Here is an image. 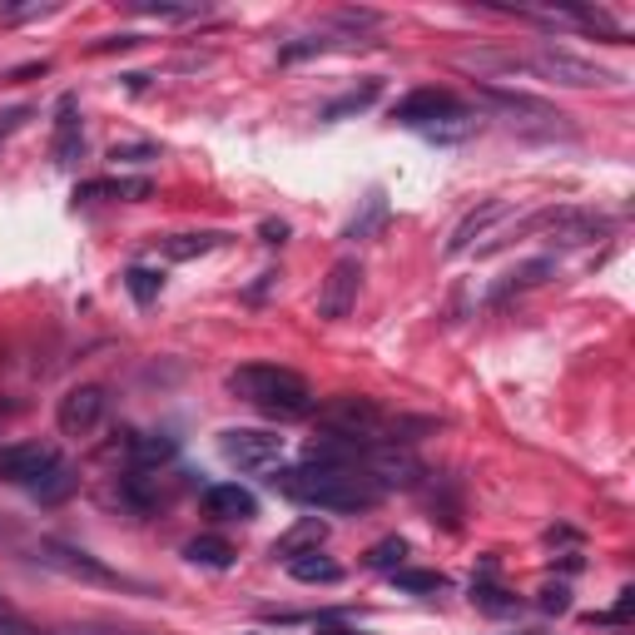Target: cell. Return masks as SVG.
Masks as SVG:
<instances>
[{"mask_svg": "<svg viewBox=\"0 0 635 635\" xmlns=\"http://www.w3.org/2000/svg\"><path fill=\"white\" fill-rule=\"evenodd\" d=\"M204 511L219 521H254L259 517V496L238 482H224V487H209V492H204Z\"/></svg>", "mask_w": 635, "mask_h": 635, "instance_id": "cell-13", "label": "cell"}, {"mask_svg": "<svg viewBox=\"0 0 635 635\" xmlns=\"http://www.w3.org/2000/svg\"><path fill=\"white\" fill-rule=\"evenodd\" d=\"M631 611H635V591L625 586V591H621V600H615L611 611H606V615H586V621H631Z\"/></svg>", "mask_w": 635, "mask_h": 635, "instance_id": "cell-33", "label": "cell"}, {"mask_svg": "<svg viewBox=\"0 0 635 635\" xmlns=\"http://www.w3.org/2000/svg\"><path fill=\"white\" fill-rule=\"evenodd\" d=\"M273 492L298 502V506H308V511H338V517H348V511H373V506L383 502V492L367 482L363 471L308 467V462L294 471H278V477H273Z\"/></svg>", "mask_w": 635, "mask_h": 635, "instance_id": "cell-1", "label": "cell"}, {"mask_svg": "<svg viewBox=\"0 0 635 635\" xmlns=\"http://www.w3.org/2000/svg\"><path fill=\"white\" fill-rule=\"evenodd\" d=\"M119 502L130 506V511H154V506H159V487H154L150 471H130V477H119Z\"/></svg>", "mask_w": 635, "mask_h": 635, "instance_id": "cell-23", "label": "cell"}, {"mask_svg": "<svg viewBox=\"0 0 635 635\" xmlns=\"http://www.w3.org/2000/svg\"><path fill=\"white\" fill-rule=\"evenodd\" d=\"M542 611L546 615H566V611H571V591H566V586H546L542 591Z\"/></svg>", "mask_w": 635, "mask_h": 635, "instance_id": "cell-32", "label": "cell"}, {"mask_svg": "<svg viewBox=\"0 0 635 635\" xmlns=\"http://www.w3.org/2000/svg\"><path fill=\"white\" fill-rule=\"evenodd\" d=\"M358 471H363L377 492H407V487H417L427 477L423 457L412 448H398V442H373L363 452V462H358Z\"/></svg>", "mask_w": 635, "mask_h": 635, "instance_id": "cell-5", "label": "cell"}, {"mask_svg": "<svg viewBox=\"0 0 635 635\" xmlns=\"http://www.w3.org/2000/svg\"><path fill=\"white\" fill-rule=\"evenodd\" d=\"M402 556H407V542H402V536H388V542L367 546V556H363V561L373 566V571H398V566H402Z\"/></svg>", "mask_w": 635, "mask_h": 635, "instance_id": "cell-30", "label": "cell"}, {"mask_svg": "<svg viewBox=\"0 0 635 635\" xmlns=\"http://www.w3.org/2000/svg\"><path fill=\"white\" fill-rule=\"evenodd\" d=\"M229 388L259 407L263 417H278V423H294V417H308L313 412V388L294 367H273V363H248L238 373H229Z\"/></svg>", "mask_w": 635, "mask_h": 635, "instance_id": "cell-2", "label": "cell"}, {"mask_svg": "<svg viewBox=\"0 0 635 635\" xmlns=\"http://www.w3.org/2000/svg\"><path fill=\"white\" fill-rule=\"evenodd\" d=\"M383 224H388V194H383V189H373V194L363 199V209L353 213V224H348V234H342V238L363 244V238H377V234H383Z\"/></svg>", "mask_w": 635, "mask_h": 635, "instance_id": "cell-17", "label": "cell"}, {"mask_svg": "<svg viewBox=\"0 0 635 635\" xmlns=\"http://www.w3.org/2000/svg\"><path fill=\"white\" fill-rule=\"evenodd\" d=\"M229 244V234H169L159 238V254L174 263H189V259H199V254H209V248Z\"/></svg>", "mask_w": 635, "mask_h": 635, "instance_id": "cell-19", "label": "cell"}, {"mask_svg": "<svg viewBox=\"0 0 635 635\" xmlns=\"http://www.w3.org/2000/svg\"><path fill=\"white\" fill-rule=\"evenodd\" d=\"M75 199H150V179H94Z\"/></svg>", "mask_w": 635, "mask_h": 635, "instance_id": "cell-21", "label": "cell"}, {"mask_svg": "<svg viewBox=\"0 0 635 635\" xmlns=\"http://www.w3.org/2000/svg\"><path fill=\"white\" fill-rule=\"evenodd\" d=\"M521 635H536V631H521Z\"/></svg>", "mask_w": 635, "mask_h": 635, "instance_id": "cell-40", "label": "cell"}, {"mask_svg": "<svg viewBox=\"0 0 635 635\" xmlns=\"http://www.w3.org/2000/svg\"><path fill=\"white\" fill-rule=\"evenodd\" d=\"M25 119H30V109H5V115H0V134H11V130H21V125H25Z\"/></svg>", "mask_w": 635, "mask_h": 635, "instance_id": "cell-36", "label": "cell"}, {"mask_svg": "<svg viewBox=\"0 0 635 635\" xmlns=\"http://www.w3.org/2000/svg\"><path fill=\"white\" fill-rule=\"evenodd\" d=\"M392 581H398V591H412V596H423V591H448V576H442V571H407V566H398Z\"/></svg>", "mask_w": 635, "mask_h": 635, "instance_id": "cell-29", "label": "cell"}, {"mask_svg": "<svg viewBox=\"0 0 635 635\" xmlns=\"http://www.w3.org/2000/svg\"><path fill=\"white\" fill-rule=\"evenodd\" d=\"M0 635H40L30 621H21L15 611H0Z\"/></svg>", "mask_w": 635, "mask_h": 635, "instance_id": "cell-34", "label": "cell"}, {"mask_svg": "<svg viewBox=\"0 0 635 635\" xmlns=\"http://www.w3.org/2000/svg\"><path fill=\"white\" fill-rule=\"evenodd\" d=\"M219 452L238 471H273L283 462V437L263 432V427H229L219 432Z\"/></svg>", "mask_w": 635, "mask_h": 635, "instance_id": "cell-6", "label": "cell"}, {"mask_svg": "<svg viewBox=\"0 0 635 635\" xmlns=\"http://www.w3.org/2000/svg\"><path fill=\"white\" fill-rule=\"evenodd\" d=\"M50 467H55V452L40 448V442H11V448H0V482H11V487H36Z\"/></svg>", "mask_w": 635, "mask_h": 635, "instance_id": "cell-11", "label": "cell"}, {"mask_svg": "<svg viewBox=\"0 0 635 635\" xmlns=\"http://www.w3.org/2000/svg\"><path fill=\"white\" fill-rule=\"evenodd\" d=\"M471 606H477V611H487V615H517L521 611V600L506 596V591L496 586L492 576H487V581H471Z\"/></svg>", "mask_w": 635, "mask_h": 635, "instance_id": "cell-24", "label": "cell"}, {"mask_svg": "<svg viewBox=\"0 0 635 635\" xmlns=\"http://www.w3.org/2000/svg\"><path fill=\"white\" fill-rule=\"evenodd\" d=\"M75 487H80V477H75V467H70V462H60V457H55V467H50L46 477H40V482L30 487V492H36V502H40V506H60V502H65V496L75 492Z\"/></svg>", "mask_w": 635, "mask_h": 635, "instance_id": "cell-20", "label": "cell"}, {"mask_svg": "<svg viewBox=\"0 0 635 635\" xmlns=\"http://www.w3.org/2000/svg\"><path fill=\"white\" fill-rule=\"evenodd\" d=\"M184 556L194 566H213V571H224V566H234V546L219 542V536H194V542L184 546Z\"/></svg>", "mask_w": 635, "mask_h": 635, "instance_id": "cell-26", "label": "cell"}, {"mask_svg": "<svg viewBox=\"0 0 635 635\" xmlns=\"http://www.w3.org/2000/svg\"><path fill=\"white\" fill-rule=\"evenodd\" d=\"M517 70H531V75H542V80H556V85H566V90H600V85L621 80L615 70H606V65H596V60L571 55V50H561V46H542V50L517 55Z\"/></svg>", "mask_w": 635, "mask_h": 635, "instance_id": "cell-4", "label": "cell"}, {"mask_svg": "<svg viewBox=\"0 0 635 635\" xmlns=\"http://www.w3.org/2000/svg\"><path fill=\"white\" fill-rule=\"evenodd\" d=\"M323 635H353V631H323Z\"/></svg>", "mask_w": 635, "mask_h": 635, "instance_id": "cell-39", "label": "cell"}, {"mask_svg": "<svg viewBox=\"0 0 635 635\" xmlns=\"http://www.w3.org/2000/svg\"><path fill=\"white\" fill-rule=\"evenodd\" d=\"M36 556L46 566H55V571H65V576L90 581V586H130V581L119 576V571H109L105 561H94L90 552H75V546H65V542H40Z\"/></svg>", "mask_w": 635, "mask_h": 635, "instance_id": "cell-8", "label": "cell"}, {"mask_svg": "<svg viewBox=\"0 0 635 635\" xmlns=\"http://www.w3.org/2000/svg\"><path fill=\"white\" fill-rule=\"evenodd\" d=\"M457 94L448 90H412L407 100H398V109H392V119H398L402 130H432V125H442L448 115H457Z\"/></svg>", "mask_w": 635, "mask_h": 635, "instance_id": "cell-10", "label": "cell"}, {"mask_svg": "<svg viewBox=\"0 0 635 635\" xmlns=\"http://www.w3.org/2000/svg\"><path fill=\"white\" fill-rule=\"evenodd\" d=\"M506 213H511V204H506V199H482L477 209H467V213L457 219V229H452V238H448V259L467 254V248L477 244V238H482L487 229H492V224H502Z\"/></svg>", "mask_w": 635, "mask_h": 635, "instance_id": "cell-12", "label": "cell"}, {"mask_svg": "<svg viewBox=\"0 0 635 635\" xmlns=\"http://www.w3.org/2000/svg\"><path fill=\"white\" fill-rule=\"evenodd\" d=\"M323 536H328V527H323L318 517H303L294 531H283L278 542H273V556L294 561V556H303V552H318V546H323Z\"/></svg>", "mask_w": 635, "mask_h": 635, "instance_id": "cell-16", "label": "cell"}, {"mask_svg": "<svg viewBox=\"0 0 635 635\" xmlns=\"http://www.w3.org/2000/svg\"><path fill=\"white\" fill-rule=\"evenodd\" d=\"M125 288H130V298L140 308H150L154 298H159V288H165V273H154V269H144V263H134V269L125 273Z\"/></svg>", "mask_w": 635, "mask_h": 635, "instance_id": "cell-28", "label": "cell"}, {"mask_svg": "<svg viewBox=\"0 0 635 635\" xmlns=\"http://www.w3.org/2000/svg\"><path fill=\"white\" fill-rule=\"evenodd\" d=\"M288 576L303 581V586H333V581H342V566L328 561L323 552H303L288 561Z\"/></svg>", "mask_w": 635, "mask_h": 635, "instance_id": "cell-18", "label": "cell"}, {"mask_svg": "<svg viewBox=\"0 0 635 635\" xmlns=\"http://www.w3.org/2000/svg\"><path fill=\"white\" fill-rule=\"evenodd\" d=\"M130 11L154 15V21H194V15H204V5H144V0H130Z\"/></svg>", "mask_w": 635, "mask_h": 635, "instance_id": "cell-31", "label": "cell"}, {"mask_svg": "<svg viewBox=\"0 0 635 635\" xmlns=\"http://www.w3.org/2000/svg\"><path fill=\"white\" fill-rule=\"evenodd\" d=\"M134 46H140V36H105V40H100L94 50L105 55V50H134Z\"/></svg>", "mask_w": 635, "mask_h": 635, "instance_id": "cell-37", "label": "cell"}, {"mask_svg": "<svg viewBox=\"0 0 635 635\" xmlns=\"http://www.w3.org/2000/svg\"><path fill=\"white\" fill-rule=\"evenodd\" d=\"M358 288H363V263L358 259H338L318 288V318H328V323H342V318L353 313L358 303Z\"/></svg>", "mask_w": 635, "mask_h": 635, "instance_id": "cell-7", "label": "cell"}, {"mask_svg": "<svg viewBox=\"0 0 635 635\" xmlns=\"http://www.w3.org/2000/svg\"><path fill=\"white\" fill-rule=\"evenodd\" d=\"M174 437H130V457H134V471H150V467H159V462H169L174 457Z\"/></svg>", "mask_w": 635, "mask_h": 635, "instance_id": "cell-25", "label": "cell"}, {"mask_svg": "<svg viewBox=\"0 0 635 635\" xmlns=\"http://www.w3.org/2000/svg\"><path fill=\"white\" fill-rule=\"evenodd\" d=\"M487 100V105L506 109V115H531V119H546V125H556V119H566L556 105H546V100H536V94H521V90H502V85H482L477 90Z\"/></svg>", "mask_w": 635, "mask_h": 635, "instance_id": "cell-14", "label": "cell"}, {"mask_svg": "<svg viewBox=\"0 0 635 635\" xmlns=\"http://www.w3.org/2000/svg\"><path fill=\"white\" fill-rule=\"evenodd\" d=\"M100 417H105V388H94V383L70 388L55 407V423L65 437H90L94 427H100Z\"/></svg>", "mask_w": 635, "mask_h": 635, "instance_id": "cell-9", "label": "cell"}, {"mask_svg": "<svg viewBox=\"0 0 635 635\" xmlns=\"http://www.w3.org/2000/svg\"><path fill=\"white\" fill-rule=\"evenodd\" d=\"M318 427L328 437H342V442H363V448L392 437V417L373 398H358V392H342V398L323 402L318 407Z\"/></svg>", "mask_w": 635, "mask_h": 635, "instance_id": "cell-3", "label": "cell"}, {"mask_svg": "<svg viewBox=\"0 0 635 635\" xmlns=\"http://www.w3.org/2000/svg\"><path fill=\"white\" fill-rule=\"evenodd\" d=\"M377 94H383V80L358 85V90H348V94H338V100H328V105H323V119H348V115H363L367 105H377Z\"/></svg>", "mask_w": 635, "mask_h": 635, "instance_id": "cell-22", "label": "cell"}, {"mask_svg": "<svg viewBox=\"0 0 635 635\" xmlns=\"http://www.w3.org/2000/svg\"><path fill=\"white\" fill-rule=\"evenodd\" d=\"M259 234H263V244H283V238H288V224H283V219H263Z\"/></svg>", "mask_w": 635, "mask_h": 635, "instance_id": "cell-35", "label": "cell"}, {"mask_svg": "<svg viewBox=\"0 0 635 635\" xmlns=\"http://www.w3.org/2000/svg\"><path fill=\"white\" fill-rule=\"evenodd\" d=\"M80 115H75V94H60L55 105V165L70 169L80 159Z\"/></svg>", "mask_w": 635, "mask_h": 635, "instance_id": "cell-15", "label": "cell"}, {"mask_svg": "<svg viewBox=\"0 0 635 635\" xmlns=\"http://www.w3.org/2000/svg\"><path fill=\"white\" fill-rule=\"evenodd\" d=\"M115 159H154V144H125L115 150Z\"/></svg>", "mask_w": 635, "mask_h": 635, "instance_id": "cell-38", "label": "cell"}, {"mask_svg": "<svg viewBox=\"0 0 635 635\" xmlns=\"http://www.w3.org/2000/svg\"><path fill=\"white\" fill-rule=\"evenodd\" d=\"M552 273H556V259H536V263H521V269H511V273H506V283H502V288H496V303H502V298H511V294H517V288H531V283H542V278H552Z\"/></svg>", "mask_w": 635, "mask_h": 635, "instance_id": "cell-27", "label": "cell"}]
</instances>
